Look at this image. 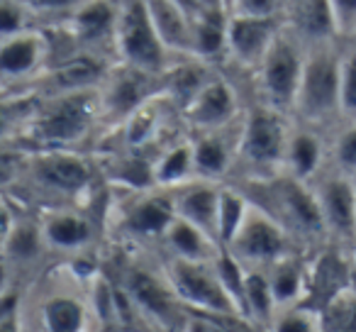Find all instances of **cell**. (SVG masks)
Instances as JSON below:
<instances>
[{
    "label": "cell",
    "mask_w": 356,
    "mask_h": 332,
    "mask_svg": "<svg viewBox=\"0 0 356 332\" xmlns=\"http://www.w3.org/2000/svg\"><path fill=\"white\" fill-rule=\"evenodd\" d=\"M344 40L307 47L305 69L298 86L293 120L315 129L341 125L339 113V69Z\"/></svg>",
    "instance_id": "cell-1"
},
{
    "label": "cell",
    "mask_w": 356,
    "mask_h": 332,
    "mask_svg": "<svg viewBox=\"0 0 356 332\" xmlns=\"http://www.w3.org/2000/svg\"><path fill=\"white\" fill-rule=\"evenodd\" d=\"M98 118V90H81V93H64L51 98L37 95V108L25 127L40 149H71L74 144L83 142Z\"/></svg>",
    "instance_id": "cell-2"
},
{
    "label": "cell",
    "mask_w": 356,
    "mask_h": 332,
    "mask_svg": "<svg viewBox=\"0 0 356 332\" xmlns=\"http://www.w3.org/2000/svg\"><path fill=\"white\" fill-rule=\"evenodd\" d=\"M163 274L176 291L178 301L184 303L191 313H200L205 317H218L222 322H249L239 310L237 301L227 291L218 264L213 262H193V259L166 257ZM252 325V322H249Z\"/></svg>",
    "instance_id": "cell-3"
},
{
    "label": "cell",
    "mask_w": 356,
    "mask_h": 332,
    "mask_svg": "<svg viewBox=\"0 0 356 332\" xmlns=\"http://www.w3.org/2000/svg\"><path fill=\"white\" fill-rule=\"evenodd\" d=\"M291 132L293 115L281 113L259 100L257 105L244 110L237 157V164L247 166L244 176H271L283 171Z\"/></svg>",
    "instance_id": "cell-4"
},
{
    "label": "cell",
    "mask_w": 356,
    "mask_h": 332,
    "mask_svg": "<svg viewBox=\"0 0 356 332\" xmlns=\"http://www.w3.org/2000/svg\"><path fill=\"white\" fill-rule=\"evenodd\" d=\"M305 56L307 45L286 22L259 69L252 74L259 103L293 115L298 86H300V76L305 69Z\"/></svg>",
    "instance_id": "cell-5"
},
{
    "label": "cell",
    "mask_w": 356,
    "mask_h": 332,
    "mask_svg": "<svg viewBox=\"0 0 356 332\" xmlns=\"http://www.w3.org/2000/svg\"><path fill=\"white\" fill-rule=\"evenodd\" d=\"M115 61L163 76L173 56L154 30L144 0H120L115 30Z\"/></svg>",
    "instance_id": "cell-6"
},
{
    "label": "cell",
    "mask_w": 356,
    "mask_h": 332,
    "mask_svg": "<svg viewBox=\"0 0 356 332\" xmlns=\"http://www.w3.org/2000/svg\"><path fill=\"white\" fill-rule=\"evenodd\" d=\"M332 244H356V181L334 161L310 179Z\"/></svg>",
    "instance_id": "cell-7"
},
{
    "label": "cell",
    "mask_w": 356,
    "mask_h": 332,
    "mask_svg": "<svg viewBox=\"0 0 356 332\" xmlns=\"http://www.w3.org/2000/svg\"><path fill=\"white\" fill-rule=\"evenodd\" d=\"M293 237L268 210L252 200L249 213L242 228L227 244V252L242 264L244 269H266L276 259L293 252Z\"/></svg>",
    "instance_id": "cell-8"
},
{
    "label": "cell",
    "mask_w": 356,
    "mask_h": 332,
    "mask_svg": "<svg viewBox=\"0 0 356 332\" xmlns=\"http://www.w3.org/2000/svg\"><path fill=\"white\" fill-rule=\"evenodd\" d=\"M98 93L100 118L110 120V122H124L134 110L163 93V76L115 61Z\"/></svg>",
    "instance_id": "cell-9"
},
{
    "label": "cell",
    "mask_w": 356,
    "mask_h": 332,
    "mask_svg": "<svg viewBox=\"0 0 356 332\" xmlns=\"http://www.w3.org/2000/svg\"><path fill=\"white\" fill-rule=\"evenodd\" d=\"M120 286L129 293L137 310L147 320H152L159 327H188V308L178 301L176 291L168 283L163 269L154 274L144 267H127V271L120 278Z\"/></svg>",
    "instance_id": "cell-10"
},
{
    "label": "cell",
    "mask_w": 356,
    "mask_h": 332,
    "mask_svg": "<svg viewBox=\"0 0 356 332\" xmlns=\"http://www.w3.org/2000/svg\"><path fill=\"white\" fill-rule=\"evenodd\" d=\"M51 59L49 32L32 25L10 37H0V79L3 88L32 86L47 69Z\"/></svg>",
    "instance_id": "cell-11"
},
{
    "label": "cell",
    "mask_w": 356,
    "mask_h": 332,
    "mask_svg": "<svg viewBox=\"0 0 356 332\" xmlns=\"http://www.w3.org/2000/svg\"><path fill=\"white\" fill-rule=\"evenodd\" d=\"M286 25V15H237L229 13L227 20V54L225 64L239 71H257L273 40Z\"/></svg>",
    "instance_id": "cell-12"
},
{
    "label": "cell",
    "mask_w": 356,
    "mask_h": 332,
    "mask_svg": "<svg viewBox=\"0 0 356 332\" xmlns=\"http://www.w3.org/2000/svg\"><path fill=\"white\" fill-rule=\"evenodd\" d=\"M27 174L37 189L54 196H79L93 181V169L71 149H42L27 164Z\"/></svg>",
    "instance_id": "cell-13"
},
{
    "label": "cell",
    "mask_w": 356,
    "mask_h": 332,
    "mask_svg": "<svg viewBox=\"0 0 356 332\" xmlns=\"http://www.w3.org/2000/svg\"><path fill=\"white\" fill-rule=\"evenodd\" d=\"M242 103L239 90L232 81L222 74H215L188 105L181 110V118L193 132H208L237 122L242 118Z\"/></svg>",
    "instance_id": "cell-14"
},
{
    "label": "cell",
    "mask_w": 356,
    "mask_h": 332,
    "mask_svg": "<svg viewBox=\"0 0 356 332\" xmlns=\"http://www.w3.org/2000/svg\"><path fill=\"white\" fill-rule=\"evenodd\" d=\"M120 0H83L76 10L61 17V30L79 49H105L115 56V30H118Z\"/></svg>",
    "instance_id": "cell-15"
},
{
    "label": "cell",
    "mask_w": 356,
    "mask_h": 332,
    "mask_svg": "<svg viewBox=\"0 0 356 332\" xmlns=\"http://www.w3.org/2000/svg\"><path fill=\"white\" fill-rule=\"evenodd\" d=\"M173 218H176V203L171 189L154 186L134 193L132 203L122 210L120 228L134 239H161Z\"/></svg>",
    "instance_id": "cell-16"
},
{
    "label": "cell",
    "mask_w": 356,
    "mask_h": 332,
    "mask_svg": "<svg viewBox=\"0 0 356 332\" xmlns=\"http://www.w3.org/2000/svg\"><path fill=\"white\" fill-rule=\"evenodd\" d=\"M232 127L234 122L220 129L195 132L193 139L195 176L213 179V181H225V176H229V171H232V166L237 164L239 157V132H242V125L237 127V132H232Z\"/></svg>",
    "instance_id": "cell-17"
},
{
    "label": "cell",
    "mask_w": 356,
    "mask_h": 332,
    "mask_svg": "<svg viewBox=\"0 0 356 332\" xmlns=\"http://www.w3.org/2000/svg\"><path fill=\"white\" fill-rule=\"evenodd\" d=\"M173 203H176V215L191 220L193 225L203 228L208 235L218 237V210H220V193H222V181L200 179L193 176L186 184L171 189Z\"/></svg>",
    "instance_id": "cell-18"
},
{
    "label": "cell",
    "mask_w": 356,
    "mask_h": 332,
    "mask_svg": "<svg viewBox=\"0 0 356 332\" xmlns=\"http://www.w3.org/2000/svg\"><path fill=\"white\" fill-rule=\"evenodd\" d=\"M154 30L161 37L168 54L193 56V15L176 0H144Z\"/></svg>",
    "instance_id": "cell-19"
},
{
    "label": "cell",
    "mask_w": 356,
    "mask_h": 332,
    "mask_svg": "<svg viewBox=\"0 0 356 332\" xmlns=\"http://www.w3.org/2000/svg\"><path fill=\"white\" fill-rule=\"evenodd\" d=\"M283 15L288 27L307 47L341 40L330 0H298L288 10H283Z\"/></svg>",
    "instance_id": "cell-20"
},
{
    "label": "cell",
    "mask_w": 356,
    "mask_h": 332,
    "mask_svg": "<svg viewBox=\"0 0 356 332\" xmlns=\"http://www.w3.org/2000/svg\"><path fill=\"white\" fill-rule=\"evenodd\" d=\"M325 164H327V152H325V144H322V132L293 120V132H291V142H288L283 171H288V174L298 176L302 181H310L325 169Z\"/></svg>",
    "instance_id": "cell-21"
},
{
    "label": "cell",
    "mask_w": 356,
    "mask_h": 332,
    "mask_svg": "<svg viewBox=\"0 0 356 332\" xmlns=\"http://www.w3.org/2000/svg\"><path fill=\"white\" fill-rule=\"evenodd\" d=\"M163 249L168 257L178 259H193V262H213L218 259V254L222 252V244L208 235L203 228L193 225L191 220L176 215L173 223L168 225V230L161 237Z\"/></svg>",
    "instance_id": "cell-22"
},
{
    "label": "cell",
    "mask_w": 356,
    "mask_h": 332,
    "mask_svg": "<svg viewBox=\"0 0 356 332\" xmlns=\"http://www.w3.org/2000/svg\"><path fill=\"white\" fill-rule=\"evenodd\" d=\"M42 235L49 249L76 254L88 247V242L93 239V223L76 210H51L42 220Z\"/></svg>",
    "instance_id": "cell-23"
},
{
    "label": "cell",
    "mask_w": 356,
    "mask_h": 332,
    "mask_svg": "<svg viewBox=\"0 0 356 332\" xmlns=\"http://www.w3.org/2000/svg\"><path fill=\"white\" fill-rule=\"evenodd\" d=\"M90 320V308L83 298L69 291H54L40 301V325L49 332H81Z\"/></svg>",
    "instance_id": "cell-24"
},
{
    "label": "cell",
    "mask_w": 356,
    "mask_h": 332,
    "mask_svg": "<svg viewBox=\"0 0 356 332\" xmlns=\"http://www.w3.org/2000/svg\"><path fill=\"white\" fill-rule=\"evenodd\" d=\"M227 20L225 8H205L193 17V56L220 64L227 54Z\"/></svg>",
    "instance_id": "cell-25"
},
{
    "label": "cell",
    "mask_w": 356,
    "mask_h": 332,
    "mask_svg": "<svg viewBox=\"0 0 356 332\" xmlns=\"http://www.w3.org/2000/svg\"><path fill=\"white\" fill-rule=\"evenodd\" d=\"M44 235H42V223L27 218H17L8 232H3V257H6V267H30L35 264L42 254L47 252Z\"/></svg>",
    "instance_id": "cell-26"
},
{
    "label": "cell",
    "mask_w": 356,
    "mask_h": 332,
    "mask_svg": "<svg viewBox=\"0 0 356 332\" xmlns=\"http://www.w3.org/2000/svg\"><path fill=\"white\" fill-rule=\"evenodd\" d=\"M266 276L271 283L273 298H276V308L291 306L305 298L307 291V269L296 252L286 254V257L276 259L273 264L266 267Z\"/></svg>",
    "instance_id": "cell-27"
},
{
    "label": "cell",
    "mask_w": 356,
    "mask_h": 332,
    "mask_svg": "<svg viewBox=\"0 0 356 332\" xmlns=\"http://www.w3.org/2000/svg\"><path fill=\"white\" fill-rule=\"evenodd\" d=\"M154 176L156 186L161 189H176L195 176V154H193V139L191 142H176L159 152L154 159Z\"/></svg>",
    "instance_id": "cell-28"
},
{
    "label": "cell",
    "mask_w": 356,
    "mask_h": 332,
    "mask_svg": "<svg viewBox=\"0 0 356 332\" xmlns=\"http://www.w3.org/2000/svg\"><path fill=\"white\" fill-rule=\"evenodd\" d=\"M244 310L252 327L271 325L276 313V298H273L271 283H268L266 269H247L244 274Z\"/></svg>",
    "instance_id": "cell-29"
},
{
    "label": "cell",
    "mask_w": 356,
    "mask_h": 332,
    "mask_svg": "<svg viewBox=\"0 0 356 332\" xmlns=\"http://www.w3.org/2000/svg\"><path fill=\"white\" fill-rule=\"evenodd\" d=\"M249 205H252V200H249V196L237 184L234 186L222 184L220 210H218V237L222 247H227L234 235H237V230L242 228L244 218L249 213Z\"/></svg>",
    "instance_id": "cell-30"
},
{
    "label": "cell",
    "mask_w": 356,
    "mask_h": 332,
    "mask_svg": "<svg viewBox=\"0 0 356 332\" xmlns=\"http://www.w3.org/2000/svg\"><path fill=\"white\" fill-rule=\"evenodd\" d=\"M110 181L122 189H129L132 193L137 191H147L156 186V176H154V161L144 157H137V154H129V157H122L113 164L110 169Z\"/></svg>",
    "instance_id": "cell-31"
},
{
    "label": "cell",
    "mask_w": 356,
    "mask_h": 332,
    "mask_svg": "<svg viewBox=\"0 0 356 332\" xmlns=\"http://www.w3.org/2000/svg\"><path fill=\"white\" fill-rule=\"evenodd\" d=\"M322 315L320 308L305 306L302 301L291 303V306H281L273 313V320L268 325V330H278V332H312V330H322Z\"/></svg>",
    "instance_id": "cell-32"
},
{
    "label": "cell",
    "mask_w": 356,
    "mask_h": 332,
    "mask_svg": "<svg viewBox=\"0 0 356 332\" xmlns=\"http://www.w3.org/2000/svg\"><path fill=\"white\" fill-rule=\"evenodd\" d=\"M339 113H341V125L356 122V47L346 40H344V45H341Z\"/></svg>",
    "instance_id": "cell-33"
},
{
    "label": "cell",
    "mask_w": 356,
    "mask_h": 332,
    "mask_svg": "<svg viewBox=\"0 0 356 332\" xmlns=\"http://www.w3.org/2000/svg\"><path fill=\"white\" fill-rule=\"evenodd\" d=\"M35 25V13L22 0H3L0 6V37H10Z\"/></svg>",
    "instance_id": "cell-34"
},
{
    "label": "cell",
    "mask_w": 356,
    "mask_h": 332,
    "mask_svg": "<svg viewBox=\"0 0 356 332\" xmlns=\"http://www.w3.org/2000/svg\"><path fill=\"white\" fill-rule=\"evenodd\" d=\"M332 161L346 171L356 169V122L341 125L339 134L332 144Z\"/></svg>",
    "instance_id": "cell-35"
},
{
    "label": "cell",
    "mask_w": 356,
    "mask_h": 332,
    "mask_svg": "<svg viewBox=\"0 0 356 332\" xmlns=\"http://www.w3.org/2000/svg\"><path fill=\"white\" fill-rule=\"evenodd\" d=\"M27 8L37 15H44V17H66L71 10L83 3V0H22Z\"/></svg>",
    "instance_id": "cell-36"
},
{
    "label": "cell",
    "mask_w": 356,
    "mask_h": 332,
    "mask_svg": "<svg viewBox=\"0 0 356 332\" xmlns=\"http://www.w3.org/2000/svg\"><path fill=\"white\" fill-rule=\"evenodd\" d=\"M332 10L337 17V27H339L341 40H351L356 32V0H330Z\"/></svg>",
    "instance_id": "cell-37"
},
{
    "label": "cell",
    "mask_w": 356,
    "mask_h": 332,
    "mask_svg": "<svg viewBox=\"0 0 356 332\" xmlns=\"http://www.w3.org/2000/svg\"><path fill=\"white\" fill-rule=\"evenodd\" d=\"M293 3H298V0H281V6H283V10H288V8L293 6Z\"/></svg>",
    "instance_id": "cell-38"
},
{
    "label": "cell",
    "mask_w": 356,
    "mask_h": 332,
    "mask_svg": "<svg viewBox=\"0 0 356 332\" xmlns=\"http://www.w3.org/2000/svg\"><path fill=\"white\" fill-rule=\"evenodd\" d=\"M222 3H225V8H227V10L232 8V0H222Z\"/></svg>",
    "instance_id": "cell-39"
},
{
    "label": "cell",
    "mask_w": 356,
    "mask_h": 332,
    "mask_svg": "<svg viewBox=\"0 0 356 332\" xmlns=\"http://www.w3.org/2000/svg\"><path fill=\"white\" fill-rule=\"evenodd\" d=\"M346 42H351V45L356 47V32H354V35H351V40H346Z\"/></svg>",
    "instance_id": "cell-40"
},
{
    "label": "cell",
    "mask_w": 356,
    "mask_h": 332,
    "mask_svg": "<svg viewBox=\"0 0 356 332\" xmlns=\"http://www.w3.org/2000/svg\"><path fill=\"white\" fill-rule=\"evenodd\" d=\"M349 174H351V179H354V181H356V169H354V171H349Z\"/></svg>",
    "instance_id": "cell-41"
}]
</instances>
